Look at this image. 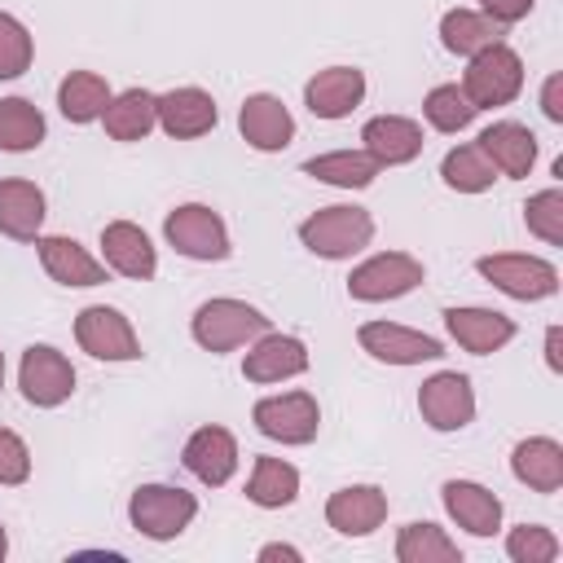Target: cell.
<instances>
[{
    "label": "cell",
    "mask_w": 563,
    "mask_h": 563,
    "mask_svg": "<svg viewBox=\"0 0 563 563\" xmlns=\"http://www.w3.org/2000/svg\"><path fill=\"white\" fill-rule=\"evenodd\" d=\"M523 224H528V233H537L541 242L563 246V189L550 185V189L532 194V198L523 202Z\"/></svg>",
    "instance_id": "cell-36"
},
{
    "label": "cell",
    "mask_w": 563,
    "mask_h": 563,
    "mask_svg": "<svg viewBox=\"0 0 563 563\" xmlns=\"http://www.w3.org/2000/svg\"><path fill=\"white\" fill-rule=\"evenodd\" d=\"M383 519H387V493L378 484H347L325 501V523L339 537H369L374 528H383Z\"/></svg>",
    "instance_id": "cell-18"
},
{
    "label": "cell",
    "mask_w": 563,
    "mask_h": 563,
    "mask_svg": "<svg viewBox=\"0 0 563 563\" xmlns=\"http://www.w3.org/2000/svg\"><path fill=\"white\" fill-rule=\"evenodd\" d=\"M9 554V532H4V523H0V559Z\"/></svg>",
    "instance_id": "cell-44"
},
{
    "label": "cell",
    "mask_w": 563,
    "mask_h": 563,
    "mask_svg": "<svg viewBox=\"0 0 563 563\" xmlns=\"http://www.w3.org/2000/svg\"><path fill=\"white\" fill-rule=\"evenodd\" d=\"M273 325H268V317L255 308V303H246V299H229V295H216V299H207V303H198V312H194V321H189V334H194V343L198 347H207V352H233V347H242V343H255L260 334H268Z\"/></svg>",
    "instance_id": "cell-1"
},
{
    "label": "cell",
    "mask_w": 563,
    "mask_h": 563,
    "mask_svg": "<svg viewBox=\"0 0 563 563\" xmlns=\"http://www.w3.org/2000/svg\"><path fill=\"white\" fill-rule=\"evenodd\" d=\"M475 273H479L488 286H497L501 295L523 299V303L550 299V295L559 290V268H554L550 260H541V255H519V251L479 255V260H475Z\"/></svg>",
    "instance_id": "cell-7"
},
{
    "label": "cell",
    "mask_w": 563,
    "mask_h": 563,
    "mask_svg": "<svg viewBox=\"0 0 563 563\" xmlns=\"http://www.w3.org/2000/svg\"><path fill=\"white\" fill-rule=\"evenodd\" d=\"M356 343H361V352H369L383 365H422V361L444 356L440 339H431L422 330H409V325H396V321H365L356 330Z\"/></svg>",
    "instance_id": "cell-12"
},
{
    "label": "cell",
    "mask_w": 563,
    "mask_h": 563,
    "mask_svg": "<svg viewBox=\"0 0 563 563\" xmlns=\"http://www.w3.org/2000/svg\"><path fill=\"white\" fill-rule=\"evenodd\" d=\"M506 554H510V563H554L559 537L541 523H519L506 532Z\"/></svg>",
    "instance_id": "cell-37"
},
{
    "label": "cell",
    "mask_w": 563,
    "mask_h": 563,
    "mask_svg": "<svg viewBox=\"0 0 563 563\" xmlns=\"http://www.w3.org/2000/svg\"><path fill=\"white\" fill-rule=\"evenodd\" d=\"M0 387H4V352H0Z\"/></svg>",
    "instance_id": "cell-45"
},
{
    "label": "cell",
    "mask_w": 563,
    "mask_h": 563,
    "mask_svg": "<svg viewBox=\"0 0 563 563\" xmlns=\"http://www.w3.org/2000/svg\"><path fill=\"white\" fill-rule=\"evenodd\" d=\"M246 497L264 510H282L299 497V471L282 457H255V471L246 479Z\"/></svg>",
    "instance_id": "cell-32"
},
{
    "label": "cell",
    "mask_w": 563,
    "mask_h": 563,
    "mask_svg": "<svg viewBox=\"0 0 563 563\" xmlns=\"http://www.w3.org/2000/svg\"><path fill=\"white\" fill-rule=\"evenodd\" d=\"M422 114H427V123L435 132H462V128H471V119L479 110L471 106V97L462 92V84H435L427 92V101H422Z\"/></svg>",
    "instance_id": "cell-35"
},
{
    "label": "cell",
    "mask_w": 563,
    "mask_h": 563,
    "mask_svg": "<svg viewBox=\"0 0 563 563\" xmlns=\"http://www.w3.org/2000/svg\"><path fill=\"white\" fill-rule=\"evenodd\" d=\"M510 475L528 484L532 493H559L563 488V444L554 435H528L510 453Z\"/></svg>",
    "instance_id": "cell-25"
},
{
    "label": "cell",
    "mask_w": 563,
    "mask_h": 563,
    "mask_svg": "<svg viewBox=\"0 0 563 563\" xmlns=\"http://www.w3.org/2000/svg\"><path fill=\"white\" fill-rule=\"evenodd\" d=\"M273 559H286V563H299L303 554H299L295 545H282V541H273V545H264V550H260V563H273Z\"/></svg>",
    "instance_id": "cell-43"
},
{
    "label": "cell",
    "mask_w": 563,
    "mask_h": 563,
    "mask_svg": "<svg viewBox=\"0 0 563 563\" xmlns=\"http://www.w3.org/2000/svg\"><path fill=\"white\" fill-rule=\"evenodd\" d=\"M44 132H48V123H44V114H40L35 101H26V97H0V150L4 154L35 150L44 141Z\"/></svg>",
    "instance_id": "cell-31"
},
{
    "label": "cell",
    "mask_w": 563,
    "mask_h": 563,
    "mask_svg": "<svg viewBox=\"0 0 563 563\" xmlns=\"http://www.w3.org/2000/svg\"><path fill=\"white\" fill-rule=\"evenodd\" d=\"M440 501H444L449 519L457 528H466L471 537H493L501 528V497L475 479H449L440 488Z\"/></svg>",
    "instance_id": "cell-22"
},
{
    "label": "cell",
    "mask_w": 563,
    "mask_h": 563,
    "mask_svg": "<svg viewBox=\"0 0 563 563\" xmlns=\"http://www.w3.org/2000/svg\"><path fill=\"white\" fill-rule=\"evenodd\" d=\"M75 343L92 361H136L141 356V339H136L132 321L106 303H92L75 317Z\"/></svg>",
    "instance_id": "cell-10"
},
{
    "label": "cell",
    "mask_w": 563,
    "mask_h": 563,
    "mask_svg": "<svg viewBox=\"0 0 563 563\" xmlns=\"http://www.w3.org/2000/svg\"><path fill=\"white\" fill-rule=\"evenodd\" d=\"M251 422H255L260 435H268L277 444H308V440H317L321 405H317L312 391H282V396L255 400Z\"/></svg>",
    "instance_id": "cell-8"
},
{
    "label": "cell",
    "mask_w": 563,
    "mask_h": 563,
    "mask_svg": "<svg viewBox=\"0 0 563 563\" xmlns=\"http://www.w3.org/2000/svg\"><path fill=\"white\" fill-rule=\"evenodd\" d=\"M444 330L471 356H493L515 339V321L497 308H444Z\"/></svg>",
    "instance_id": "cell-17"
},
{
    "label": "cell",
    "mask_w": 563,
    "mask_h": 563,
    "mask_svg": "<svg viewBox=\"0 0 563 563\" xmlns=\"http://www.w3.org/2000/svg\"><path fill=\"white\" fill-rule=\"evenodd\" d=\"M242 374H246L251 383L299 378V374H308V347H303V339H295V334L268 330V334H260V339L251 343V352H246V361H242Z\"/></svg>",
    "instance_id": "cell-19"
},
{
    "label": "cell",
    "mask_w": 563,
    "mask_h": 563,
    "mask_svg": "<svg viewBox=\"0 0 563 563\" xmlns=\"http://www.w3.org/2000/svg\"><path fill=\"white\" fill-rule=\"evenodd\" d=\"M440 176H444V185H449V189H457V194H484V189H493L497 167H493V163H488V154L471 141V145H457V150H449V154H444Z\"/></svg>",
    "instance_id": "cell-34"
},
{
    "label": "cell",
    "mask_w": 563,
    "mask_h": 563,
    "mask_svg": "<svg viewBox=\"0 0 563 563\" xmlns=\"http://www.w3.org/2000/svg\"><path fill=\"white\" fill-rule=\"evenodd\" d=\"M303 172L312 180H325V185H339V189H365V185H374V176L383 167L365 150H330V154H312L303 163Z\"/></svg>",
    "instance_id": "cell-30"
},
{
    "label": "cell",
    "mask_w": 563,
    "mask_h": 563,
    "mask_svg": "<svg viewBox=\"0 0 563 563\" xmlns=\"http://www.w3.org/2000/svg\"><path fill=\"white\" fill-rule=\"evenodd\" d=\"M238 457L242 453H238V440H233L229 427H198L180 449L185 471L207 488H224L238 471Z\"/></svg>",
    "instance_id": "cell-13"
},
{
    "label": "cell",
    "mask_w": 563,
    "mask_h": 563,
    "mask_svg": "<svg viewBox=\"0 0 563 563\" xmlns=\"http://www.w3.org/2000/svg\"><path fill=\"white\" fill-rule=\"evenodd\" d=\"M361 141L378 167H400V163H413L422 154V128L409 114H374L361 128Z\"/></svg>",
    "instance_id": "cell-20"
},
{
    "label": "cell",
    "mask_w": 563,
    "mask_h": 563,
    "mask_svg": "<svg viewBox=\"0 0 563 563\" xmlns=\"http://www.w3.org/2000/svg\"><path fill=\"white\" fill-rule=\"evenodd\" d=\"M462 92L471 97L475 110H493V106H510L523 92V57L501 40L479 48L475 57H466V75H462Z\"/></svg>",
    "instance_id": "cell-2"
},
{
    "label": "cell",
    "mask_w": 563,
    "mask_h": 563,
    "mask_svg": "<svg viewBox=\"0 0 563 563\" xmlns=\"http://www.w3.org/2000/svg\"><path fill=\"white\" fill-rule=\"evenodd\" d=\"M110 84L97 75V70H70L62 84H57V110L70 119V123H92L106 114L110 106Z\"/></svg>",
    "instance_id": "cell-29"
},
{
    "label": "cell",
    "mask_w": 563,
    "mask_h": 563,
    "mask_svg": "<svg viewBox=\"0 0 563 563\" xmlns=\"http://www.w3.org/2000/svg\"><path fill=\"white\" fill-rule=\"evenodd\" d=\"M44 189L35 180H0V233L13 242H35L44 229Z\"/></svg>",
    "instance_id": "cell-26"
},
{
    "label": "cell",
    "mask_w": 563,
    "mask_h": 563,
    "mask_svg": "<svg viewBox=\"0 0 563 563\" xmlns=\"http://www.w3.org/2000/svg\"><path fill=\"white\" fill-rule=\"evenodd\" d=\"M163 238L176 255L198 260V264H216L229 260V229L220 220V211H211L207 202H180L176 211H167L163 220Z\"/></svg>",
    "instance_id": "cell-5"
},
{
    "label": "cell",
    "mask_w": 563,
    "mask_h": 563,
    "mask_svg": "<svg viewBox=\"0 0 563 563\" xmlns=\"http://www.w3.org/2000/svg\"><path fill=\"white\" fill-rule=\"evenodd\" d=\"M18 387L35 409H57L75 391V365L66 361V352L48 343H31L18 365Z\"/></svg>",
    "instance_id": "cell-9"
},
{
    "label": "cell",
    "mask_w": 563,
    "mask_h": 563,
    "mask_svg": "<svg viewBox=\"0 0 563 563\" xmlns=\"http://www.w3.org/2000/svg\"><path fill=\"white\" fill-rule=\"evenodd\" d=\"M501 35H506V26L493 22V18L479 13V9H449V13L440 18V44H444L449 53H457V57H475L479 48L501 44Z\"/></svg>",
    "instance_id": "cell-28"
},
{
    "label": "cell",
    "mask_w": 563,
    "mask_h": 563,
    "mask_svg": "<svg viewBox=\"0 0 563 563\" xmlns=\"http://www.w3.org/2000/svg\"><path fill=\"white\" fill-rule=\"evenodd\" d=\"M198 515V497L185 493L180 484H141L128 497V519L141 537L150 541H172L180 537Z\"/></svg>",
    "instance_id": "cell-4"
},
{
    "label": "cell",
    "mask_w": 563,
    "mask_h": 563,
    "mask_svg": "<svg viewBox=\"0 0 563 563\" xmlns=\"http://www.w3.org/2000/svg\"><path fill=\"white\" fill-rule=\"evenodd\" d=\"M541 114L550 123H563V75L559 70L545 75V84H541Z\"/></svg>",
    "instance_id": "cell-41"
},
{
    "label": "cell",
    "mask_w": 563,
    "mask_h": 563,
    "mask_svg": "<svg viewBox=\"0 0 563 563\" xmlns=\"http://www.w3.org/2000/svg\"><path fill=\"white\" fill-rule=\"evenodd\" d=\"M158 128L172 136V141H194V136H207L216 128V101L211 92L185 84V88H172L158 97Z\"/></svg>",
    "instance_id": "cell-23"
},
{
    "label": "cell",
    "mask_w": 563,
    "mask_h": 563,
    "mask_svg": "<svg viewBox=\"0 0 563 563\" xmlns=\"http://www.w3.org/2000/svg\"><path fill=\"white\" fill-rule=\"evenodd\" d=\"M101 123H106L110 141H145L158 128V97L145 88H128V92L110 97Z\"/></svg>",
    "instance_id": "cell-27"
},
{
    "label": "cell",
    "mask_w": 563,
    "mask_h": 563,
    "mask_svg": "<svg viewBox=\"0 0 563 563\" xmlns=\"http://www.w3.org/2000/svg\"><path fill=\"white\" fill-rule=\"evenodd\" d=\"M475 145L488 154V163L497 167V176H515V180H519V176H528L532 163H537V136H532V128L519 123V119H497L493 128L479 132Z\"/></svg>",
    "instance_id": "cell-24"
},
{
    "label": "cell",
    "mask_w": 563,
    "mask_h": 563,
    "mask_svg": "<svg viewBox=\"0 0 563 563\" xmlns=\"http://www.w3.org/2000/svg\"><path fill=\"white\" fill-rule=\"evenodd\" d=\"M422 282H427L422 260H413L409 251H383V255H369L365 264L352 268L347 295L356 303H387V299H400V295L418 290Z\"/></svg>",
    "instance_id": "cell-6"
},
{
    "label": "cell",
    "mask_w": 563,
    "mask_h": 563,
    "mask_svg": "<svg viewBox=\"0 0 563 563\" xmlns=\"http://www.w3.org/2000/svg\"><path fill=\"white\" fill-rule=\"evenodd\" d=\"M101 260H106V268H114L119 277H132V282H150L158 273V251H154L150 233L132 220H110L101 229Z\"/></svg>",
    "instance_id": "cell-15"
},
{
    "label": "cell",
    "mask_w": 563,
    "mask_h": 563,
    "mask_svg": "<svg viewBox=\"0 0 563 563\" xmlns=\"http://www.w3.org/2000/svg\"><path fill=\"white\" fill-rule=\"evenodd\" d=\"M418 413L431 431H462L475 418V387L457 369H440L418 387Z\"/></svg>",
    "instance_id": "cell-11"
},
{
    "label": "cell",
    "mask_w": 563,
    "mask_h": 563,
    "mask_svg": "<svg viewBox=\"0 0 563 563\" xmlns=\"http://www.w3.org/2000/svg\"><path fill=\"white\" fill-rule=\"evenodd\" d=\"M238 132H242V141H246L251 150L277 154V150H286V145L295 141V119H290V110L282 106V97H273V92H251V97L242 101V110H238Z\"/></svg>",
    "instance_id": "cell-14"
},
{
    "label": "cell",
    "mask_w": 563,
    "mask_h": 563,
    "mask_svg": "<svg viewBox=\"0 0 563 563\" xmlns=\"http://www.w3.org/2000/svg\"><path fill=\"white\" fill-rule=\"evenodd\" d=\"M31 57H35L31 31H26L13 13L0 9V79H18V75L31 66Z\"/></svg>",
    "instance_id": "cell-38"
},
{
    "label": "cell",
    "mask_w": 563,
    "mask_h": 563,
    "mask_svg": "<svg viewBox=\"0 0 563 563\" xmlns=\"http://www.w3.org/2000/svg\"><path fill=\"white\" fill-rule=\"evenodd\" d=\"M35 255L44 264V273L57 286H101L106 282V260H92L75 238L66 233H40L35 238Z\"/></svg>",
    "instance_id": "cell-21"
},
{
    "label": "cell",
    "mask_w": 563,
    "mask_h": 563,
    "mask_svg": "<svg viewBox=\"0 0 563 563\" xmlns=\"http://www.w3.org/2000/svg\"><path fill=\"white\" fill-rule=\"evenodd\" d=\"M532 4H537V0H479V13H488V18L501 22V26H510V22L528 18Z\"/></svg>",
    "instance_id": "cell-40"
},
{
    "label": "cell",
    "mask_w": 563,
    "mask_h": 563,
    "mask_svg": "<svg viewBox=\"0 0 563 563\" xmlns=\"http://www.w3.org/2000/svg\"><path fill=\"white\" fill-rule=\"evenodd\" d=\"M559 343H563V330H559V325H550V330H545V365H550L554 374L563 369V352H559Z\"/></svg>",
    "instance_id": "cell-42"
},
{
    "label": "cell",
    "mask_w": 563,
    "mask_h": 563,
    "mask_svg": "<svg viewBox=\"0 0 563 563\" xmlns=\"http://www.w3.org/2000/svg\"><path fill=\"white\" fill-rule=\"evenodd\" d=\"M365 101V70L356 66H325L303 84V106L312 119H347Z\"/></svg>",
    "instance_id": "cell-16"
},
{
    "label": "cell",
    "mask_w": 563,
    "mask_h": 563,
    "mask_svg": "<svg viewBox=\"0 0 563 563\" xmlns=\"http://www.w3.org/2000/svg\"><path fill=\"white\" fill-rule=\"evenodd\" d=\"M374 238V216L365 207H321L299 224V242L321 260H352Z\"/></svg>",
    "instance_id": "cell-3"
},
{
    "label": "cell",
    "mask_w": 563,
    "mask_h": 563,
    "mask_svg": "<svg viewBox=\"0 0 563 563\" xmlns=\"http://www.w3.org/2000/svg\"><path fill=\"white\" fill-rule=\"evenodd\" d=\"M396 559L400 563H462L457 541L435 523H405L396 532Z\"/></svg>",
    "instance_id": "cell-33"
},
{
    "label": "cell",
    "mask_w": 563,
    "mask_h": 563,
    "mask_svg": "<svg viewBox=\"0 0 563 563\" xmlns=\"http://www.w3.org/2000/svg\"><path fill=\"white\" fill-rule=\"evenodd\" d=\"M26 479H31V449H26V440L18 431L0 427V484L18 488Z\"/></svg>",
    "instance_id": "cell-39"
}]
</instances>
